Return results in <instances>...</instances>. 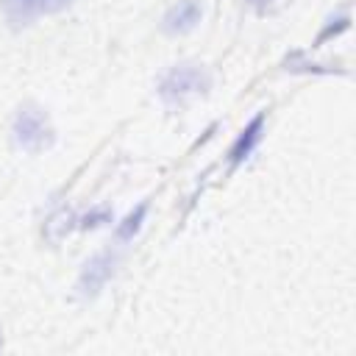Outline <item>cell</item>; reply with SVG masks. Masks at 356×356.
Returning <instances> with one entry per match:
<instances>
[{
    "label": "cell",
    "instance_id": "6da1fadb",
    "mask_svg": "<svg viewBox=\"0 0 356 356\" xmlns=\"http://www.w3.org/2000/svg\"><path fill=\"white\" fill-rule=\"evenodd\" d=\"M211 89V72L203 67V64H195V61H181V64H172L156 83V92H159V100L167 106V108H181L189 97H197V95H209Z\"/></svg>",
    "mask_w": 356,
    "mask_h": 356
},
{
    "label": "cell",
    "instance_id": "7a4b0ae2",
    "mask_svg": "<svg viewBox=\"0 0 356 356\" xmlns=\"http://www.w3.org/2000/svg\"><path fill=\"white\" fill-rule=\"evenodd\" d=\"M11 145L25 156H39L56 145V128L36 103H22L11 120Z\"/></svg>",
    "mask_w": 356,
    "mask_h": 356
},
{
    "label": "cell",
    "instance_id": "3957f363",
    "mask_svg": "<svg viewBox=\"0 0 356 356\" xmlns=\"http://www.w3.org/2000/svg\"><path fill=\"white\" fill-rule=\"evenodd\" d=\"M117 264H120V253H114V250H100L92 259H86L83 267H81V273H78V281H75L78 298L81 300L97 298L103 292V286L114 278Z\"/></svg>",
    "mask_w": 356,
    "mask_h": 356
},
{
    "label": "cell",
    "instance_id": "277c9868",
    "mask_svg": "<svg viewBox=\"0 0 356 356\" xmlns=\"http://www.w3.org/2000/svg\"><path fill=\"white\" fill-rule=\"evenodd\" d=\"M75 0H0L3 17L14 31H22L28 25H33L39 17H50V14H61L72 6Z\"/></svg>",
    "mask_w": 356,
    "mask_h": 356
},
{
    "label": "cell",
    "instance_id": "5b68a950",
    "mask_svg": "<svg viewBox=\"0 0 356 356\" xmlns=\"http://www.w3.org/2000/svg\"><path fill=\"white\" fill-rule=\"evenodd\" d=\"M203 19V3L200 0H178L172 3L161 17V31L167 36H184L195 31Z\"/></svg>",
    "mask_w": 356,
    "mask_h": 356
},
{
    "label": "cell",
    "instance_id": "8992f818",
    "mask_svg": "<svg viewBox=\"0 0 356 356\" xmlns=\"http://www.w3.org/2000/svg\"><path fill=\"white\" fill-rule=\"evenodd\" d=\"M264 125H267V114L259 111V114L239 131V136L234 139V145H231V150H228V167H231V170H236L239 164H245V161L253 156V150L259 147V142H261V136H264Z\"/></svg>",
    "mask_w": 356,
    "mask_h": 356
},
{
    "label": "cell",
    "instance_id": "52a82bcc",
    "mask_svg": "<svg viewBox=\"0 0 356 356\" xmlns=\"http://www.w3.org/2000/svg\"><path fill=\"white\" fill-rule=\"evenodd\" d=\"M145 217H147V200L145 203H139L120 225H117V239H122V242H128V239H134L136 234H139V228H142V222H145Z\"/></svg>",
    "mask_w": 356,
    "mask_h": 356
},
{
    "label": "cell",
    "instance_id": "ba28073f",
    "mask_svg": "<svg viewBox=\"0 0 356 356\" xmlns=\"http://www.w3.org/2000/svg\"><path fill=\"white\" fill-rule=\"evenodd\" d=\"M284 67L289 70V72H317V75H331L334 70L331 67H320V64H309L300 53H292L286 61H284Z\"/></svg>",
    "mask_w": 356,
    "mask_h": 356
},
{
    "label": "cell",
    "instance_id": "9c48e42d",
    "mask_svg": "<svg viewBox=\"0 0 356 356\" xmlns=\"http://www.w3.org/2000/svg\"><path fill=\"white\" fill-rule=\"evenodd\" d=\"M348 25H350V14H348V11H342L337 19L331 17V19H328V25L320 31V36H317V44H323V42H325V39H331V36H339L342 31H348Z\"/></svg>",
    "mask_w": 356,
    "mask_h": 356
},
{
    "label": "cell",
    "instance_id": "30bf717a",
    "mask_svg": "<svg viewBox=\"0 0 356 356\" xmlns=\"http://www.w3.org/2000/svg\"><path fill=\"white\" fill-rule=\"evenodd\" d=\"M111 220V211L108 209H95L92 214H86L83 220H81V228H97V225H103V222H108Z\"/></svg>",
    "mask_w": 356,
    "mask_h": 356
},
{
    "label": "cell",
    "instance_id": "8fae6325",
    "mask_svg": "<svg viewBox=\"0 0 356 356\" xmlns=\"http://www.w3.org/2000/svg\"><path fill=\"white\" fill-rule=\"evenodd\" d=\"M250 3H256V6H261V3H264V0H250Z\"/></svg>",
    "mask_w": 356,
    "mask_h": 356
},
{
    "label": "cell",
    "instance_id": "7c38bea8",
    "mask_svg": "<svg viewBox=\"0 0 356 356\" xmlns=\"http://www.w3.org/2000/svg\"><path fill=\"white\" fill-rule=\"evenodd\" d=\"M0 348H3V331H0Z\"/></svg>",
    "mask_w": 356,
    "mask_h": 356
}]
</instances>
